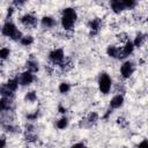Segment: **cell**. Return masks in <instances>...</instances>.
Segmentation results:
<instances>
[{
  "label": "cell",
  "instance_id": "cell-1",
  "mask_svg": "<svg viewBox=\"0 0 148 148\" xmlns=\"http://www.w3.org/2000/svg\"><path fill=\"white\" fill-rule=\"evenodd\" d=\"M76 21V12L73 8H65L61 16V25L65 30H71Z\"/></svg>",
  "mask_w": 148,
  "mask_h": 148
},
{
  "label": "cell",
  "instance_id": "cell-2",
  "mask_svg": "<svg viewBox=\"0 0 148 148\" xmlns=\"http://www.w3.org/2000/svg\"><path fill=\"white\" fill-rule=\"evenodd\" d=\"M2 35L7 36V37H10L12 39L14 40H17V39H22V34L20 30L16 29V27L12 23V22H7L3 24L2 27Z\"/></svg>",
  "mask_w": 148,
  "mask_h": 148
},
{
  "label": "cell",
  "instance_id": "cell-3",
  "mask_svg": "<svg viewBox=\"0 0 148 148\" xmlns=\"http://www.w3.org/2000/svg\"><path fill=\"white\" fill-rule=\"evenodd\" d=\"M111 79L110 76L106 74V73H103L101 76H99V80H98V87H99V90L103 94H108L111 89Z\"/></svg>",
  "mask_w": 148,
  "mask_h": 148
},
{
  "label": "cell",
  "instance_id": "cell-4",
  "mask_svg": "<svg viewBox=\"0 0 148 148\" xmlns=\"http://www.w3.org/2000/svg\"><path fill=\"white\" fill-rule=\"evenodd\" d=\"M133 72H134V65L132 61H126L120 67V73L123 75V77H125V79L130 77L133 74Z\"/></svg>",
  "mask_w": 148,
  "mask_h": 148
},
{
  "label": "cell",
  "instance_id": "cell-5",
  "mask_svg": "<svg viewBox=\"0 0 148 148\" xmlns=\"http://www.w3.org/2000/svg\"><path fill=\"white\" fill-rule=\"evenodd\" d=\"M50 60L54 64L62 65L64 61V51L61 49H56L50 53Z\"/></svg>",
  "mask_w": 148,
  "mask_h": 148
},
{
  "label": "cell",
  "instance_id": "cell-6",
  "mask_svg": "<svg viewBox=\"0 0 148 148\" xmlns=\"http://www.w3.org/2000/svg\"><path fill=\"white\" fill-rule=\"evenodd\" d=\"M34 81V75L31 72L29 71H25L21 74V76L18 77V82L21 86H27V84H30L31 82Z\"/></svg>",
  "mask_w": 148,
  "mask_h": 148
},
{
  "label": "cell",
  "instance_id": "cell-7",
  "mask_svg": "<svg viewBox=\"0 0 148 148\" xmlns=\"http://www.w3.org/2000/svg\"><path fill=\"white\" fill-rule=\"evenodd\" d=\"M133 50H134V44H133V42L127 40V42H126V44H125V46L120 50L119 58H125V57L130 56V54L133 52Z\"/></svg>",
  "mask_w": 148,
  "mask_h": 148
},
{
  "label": "cell",
  "instance_id": "cell-8",
  "mask_svg": "<svg viewBox=\"0 0 148 148\" xmlns=\"http://www.w3.org/2000/svg\"><path fill=\"white\" fill-rule=\"evenodd\" d=\"M124 103V97L121 95H116L111 101H110V106L112 109H118L123 105Z\"/></svg>",
  "mask_w": 148,
  "mask_h": 148
},
{
  "label": "cell",
  "instance_id": "cell-9",
  "mask_svg": "<svg viewBox=\"0 0 148 148\" xmlns=\"http://www.w3.org/2000/svg\"><path fill=\"white\" fill-rule=\"evenodd\" d=\"M21 22H22L24 25H27V27H29V25H35V24H36V18H35V16H32L31 14H25V15H23V16L21 17Z\"/></svg>",
  "mask_w": 148,
  "mask_h": 148
},
{
  "label": "cell",
  "instance_id": "cell-10",
  "mask_svg": "<svg viewBox=\"0 0 148 148\" xmlns=\"http://www.w3.org/2000/svg\"><path fill=\"white\" fill-rule=\"evenodd\" d=\"M111 8H112V10L114 12V13H120V12H123L124 9H125V6H124V3H123V1H112L111 2Z\"/></svg>",
  "mask_w": 148,
  "mask_h": 148
},
{
  "label": "cell",
  "instance_id": "cell-11",
  "mask_svg": "<svg viewBox=\"0 0 148 148\" xmlns=\"http://www.w3.org/2000/svg\"><path fill=\"white\" fill-rule=\"evenodd\" d=\"M106 53L109 57H112V58H119V54H120V50L116 46H109L106 49Z\"/></svg>",
  "mask_w": 148,
  "mask_h": 148
},
{
  "label": "cell",
  "instance_id": "cell-12",
  "mask_svg": "<svg viewBox=\"0 0 148 148\" xmlns=\"http://www.w3.org/2000/svg\"><path fill=\"white\" fill-rule=\"evenodd\" d=\"M54 24H56V21H54L52 17H50V16H44V17L42 18V25H43V27L51 28V27H53Z\"/></svg>",
  "mask_w": 148,
  "mask_h": 148
},
{
  "label": "cell",
  "instance_id": "cell-13",
  "mask_svg": "<svg viewBox=\"0 0 148 148\" xmlns=\"http://www.w3.org/2000/svg\"><path fill=\"white\" fill-rule=\"evenodd\" d=\"M101 24H102V23H101V20H99V18H95V20H92V21L90 22L89 27H90V29H91L92 34H95V32H97V31L99 30Z\"/></svg>",
  "mask_w": 148,
  "mask_h": 148
},
{
  "label": "cell",
  "instance_id": "cell-14",
  "mask_svg": "<svg viewBox=\"0 0 148 148\" xmlns=\"http://www.w3.org/2000/svg\"><path fill=\"white\" fill-rule=\"evenodd\" d=\"M18 77H15V79H10V80H8V82H7V87L12 90V91H15L16 89H17V87H18Z\"/></svg>",
  "mask_w": 148,
  "mask_h": 148
},
{
  "label": "cell",
  "instance_id": "cell-15",
  "mask_svg": "<svg viewBox=\"0 0 148 148\" xmlns=\"http://www.w3.org/2000/svg\"><path fill=\"white\" fill-rule=\"evenodd\" d=\"M10 104H12V103H10V99H9V98L2 97L1 101H0V109H1L2 111H5V110H9Z\"/></svg>",
  "mask_w": 148,
  "mask_h": 148
},
{
  "label": "cell",
  "instance_id": "cell-16",
  "mask_svg": "<svg viewBox=\"0 0 148 148\" xmlns=\"http://www.w3.org/2000/svg\"><path fill=\"white\" fill-rule=\"evenodd\" d=\"M27 66H28V71L31 72V73H35L38 71V64L36 61H32V60H29L27 62Z\"/></svg>",
  "mask_w": 148,
  "mask_h": 148
},
{
  "label": "cell",
  "instance_id": "cell-17",
  "mask_svg": "<svg viewBox=\"0 0 148 148\" xmlns=\"http://www.w3.org/2000/svg\"><path fill=\"white\" fill-rule=\"evenodd\" d=\"M1 95H2V97L10 98V97L13 96V91H12L7 86H3V87H1Z\"/></svg>",
  "mask_w": 148,
  "mask_h": 148
},
{
  "label": "cell",
  "instance_id": "cell-18",
  "mask_svg": "<svg viewBox=\"0 0 148 148\" xmlns=\"http://www.w3.org/2000/svg\"><path fill=\"white\" fill-rule=\"evenodd\" d=\"M67 125H68V120H67V118H66V117H64V118L59 119V120H58V123H57V127H58V128H60V130L66 128V127H67Z\"/></svg>",
  "mask_w": 148,
  "mask_h": 148
},
{
  "label": "cell",
  "instance_id": "cell-19",
  "mask_svg": "<svg viewBox=\"0 0 148 148\" xmlns=\"http://www.w3.org/2000/svg\"><path fill=\"white\" fill-rule=\"evenodd\" d=\"M32 42H34L32 36H24V37H22V39H21V44L24 45V46H28V45L32 44Z\"/></svg>",
  "mask_w": 148,
  "mask_h": 148
},
{
  "label": "cell",
  "instance_id": "cell-20",
  "mask_svg": "<svg viewBox=\"0 0 148 148\" xmlns=\"http://www.w3.org/2000/svg\"><path fill=\"white\" fill-rule=\"evenodd\" d=\"M69 89H71V86H69L68 83H66V82H62V83L59 84V91H60L61 94H66V92H68Z\"/></svg>",
  "mask_w": 148,
  "mask_h": 148
},
{
  "label": "cell",
  "instance_id": "cell-21",
  "mask_svg": "<svg viewBox=\"0 0 148 148\" xmlns=\"http://www.w3.org/2000/svg\"><path fill=\"white\" fill-rule=\"evenodd\" d=\"M36 99H37V95L35 91H29L25 95V101H28V102H35Z\"/></svg>",
  "mask_w": 148,
  "mask_h": 148
},
{
  "label": "cell",
  "instance_id": "cell-22",
  "mask_svg": "<svg viewBox=\"0 0 148 148\" xmlns=\"http://www.w3.org/2000/svg\"><path fill=\"white\" fill-rule=\"evenodd\" d=\"M9 54H10V50H9V49H7V47H2V49L0 50V58H1V59H6V58H8Z\"/></svg>",
  "mask_w": 148,
  "mask_h": 148
},
{
  "label": "cell",
  "instance_id": "cell-23",
  "mask_svg": "<svg viewBox=\"0 0 148 148\" xmlns=\"http://www.w3.org/2000/svg\"><path fill=\"white\" fill-rule=\"evenodd\" d=\"M143 35L142 34H139V35H136V37H135V40L133 42V44H134V46H140L141 44H142V42H143Z\"/></svg>",
  "mask_w": 148,
  "mask_h": 148
},
{
  "label": "cell",
  "instance_id": "cell-24",
  "mask_svg": "<svg viewBox=\"0 0 148 148\" xmlns=\"http://www.w3.org/2000/svg\"><path fill=\"white\" fill-rule=\"evenodd\" d=\"M123 3L125 6V8H130V9L135 6V1H133V0H125V1H123Z\"/></svg>",
  "mask_w": 148,
  "mask_h": 148
},
{
  "label": "cell",
  "instance_id": "cell-25",
  "mask_svg": "<svg viewBox=\"0 0 148 148\" xmlns=\"http://www.w3.org/2000/svg\"><path fill=\"white\" fill-rule=\"evenodd\" d=\"M97 119H98V114H97L96 112H91V113L89 114V117H88V120H89L90 123H95Z\"/></svg>",
  "mask_w": 148,
  "mask_h": 148
},
{
  "label": "cell",
  "instance_id": "cell-26",
  "mask_svg": "<svg viewBox=\"0 0 148 148\" xmlns=\"http://www.w3.org/2000/svg\"><path fill=\"white\" fill-rule=\"evenodd\" d=\"M138 148H148V140H143L139 143Z\"/></svg>",
  "mask_w": 148,
  "mask_h": 148
},
{
  "label": "cell",
  "instance_id": "cell-27",
  "mask_svg": "<svg viewBox=\"0 0 148 148\" xmlns=\"http://www.w3.org/2000/svg\"><path fill=\"white\" fill-rule=\"evenodd\" d=\"M71 148H86V146H84V143H81V142H79V143H75V145H73Z\"/></svg>",
  "mask_w": 148,
  "mask_h": 148
},
{
  "label": "cell",
  "instance_id": "cell-28",
  "mask_svg": "<svg viewBox=\"0 0 148 148\" xmlns=\"http://www.w3.org/2000/svg\"><path fill=\"white\" fill-rule=\"evenodd\" d=\"M38 116V112H35L34 114H28V119H35Z\"/></svg>",
  "mask_w": 148,
  "mask_h": 148
},
{
  "label": "cell",
  "instance_id": "cell-29",
  "mask_svg": "<svg viewBox=\"0 0 148 148\" xmlns=\"http://www.w3.org/2000/svg\"><path fill=\"white\" fill-rule=\"evenodd\" d=\"M5 146H6V140H5V138H2L1 139V146H0V148H5Z\"/></svg>",
  "mask_w": 148,
  "mask_h": 148
},
{
  "label": "cell",
  "instance_id": "cell-30",
  "mask_svg": "<svg viewBox=\"0 0 148 148\" xmlns=\"http://www.w3.org/2000/svg\"><path fill=\"white\" fill-rule=\"evenodd\" d=\"M59 110H60V112H66V109H64V108H62L61 105L59 106Z\"/></svg>",
  "mask_w": 148,
  "mask_h": 148
},
{
  "label": "cell",
  "instance_id": "cell-31",
  "mask_svg": "<svg viewBox=\"0 0 148 148\" xmlns=\"http://www.w3.org/2000/svg\"><path fill=\"white\" fill-rule=\"evenodd\" d=\"M147 20H148V18H147Z\"/></svg>",
  "mask_w": 148,
  "mask_h": 148
}]
</instances>
